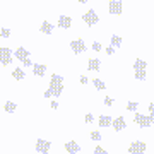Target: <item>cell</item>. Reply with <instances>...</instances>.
I'll return each mask as SVG.
<instances>
[{"mask_svg": "<svg viewBox=\"0 0 154 154\" xmlns=\"http://www.w3.org/2000/svg\"><path fill=\"white\" fill-rule=\"evenodd\" d=\"M58 26H60V28H63V29H69L72 26V17L60 16V17H58Z\"/></svg>", "mask_w": 154, "mask_h": 154, "instance_id": "obj_12", "label": "cell"}, {"mask_svg": "<svg viewBox=\"0 0 154 154\" xmlns=\"http://www.w3.org/2000/svg\"><path fill=\"white\" fill-rule=\"evenodd\" d=\"M65 149L69 154H77L79 151H81V147H79V144L74 142V140H69V142L65 144Z\"/></svg>", "mask_w": 154, "mask_h": 154, "instance_id": "obj_13", "label": "cell"}, {"mask_svg": "<svg viewBox=\"0 0 154 154\" xmlns=\"http://www.w3.org/2000/svg\"><path fill=\"white\" fill-rule=\"evenodd\" d=\"M149 111H151V113H154V103H151V105H149Z\"/></svg>", "mask_w": 154, "mask_h": 154, "instance_id": "obj_34", "label": "cell"}, {"mask_svg": "<svg viewBox=\"0 0 154 154\" xmlns=\"http://www.w3.org/2000/svg\"><path fill=\"white\" fill-rule=\"evenodd\" d=\"M101 60H99V58H91V60L88 62V69L89 70H99V69H101Z\"/></svg>", "mask_w": 154, "mask_h": 154, "instance_id": "obj_16", "label": "cell"}, {"mask_svg": "<svg viewBox=\"0 0 154 154\" xmlns=\"http://www.w3.org/2000/svg\"><path fill=\"white\" fill-rule=\"evenodd\" d=\"M14 55H16L17 60L24 62V60H28V58H29V51L24 48V46H21V48H17V50H16V53H14Z\"/></svg>", "mask_w": 154, "mask_h": 154, "instance_id": "obj_10", "label": "cell"}, {"mask_svg": "<svg viewBox=\"0 0 154 154\" xmlns=\"http://www.w3.org/2000/svg\"><path fill=\"white\" fill-rule=\"evenodd\" d=\"M106 53H108V55H113V53H115V48H113V46H106Z\"/></svg>", "mask_w": 154, "mask_h": 154, "instance_id": "obj_31", "label": "cell"}, {"mask_svg": "<svg viewBox=\"0 0 154 154\" xmlns=\"http://www.w3.org/2000/svg\"><path fill=\"white\" fill-rule=\"evenodd\" d=\"M39 29H41L43 34H53V26H51L48 21H43V24L39 26Z\"/></svg>", "mask_w": 154, "mask_h": 154, "instance_id": "obj_15", "label": "cell"}, {"mask_svg": "<svg viewBox=\"0 0 154 154\" xmlns=\"http://www.w3.org/2000/svg\"><path fill=\"white\" fill-rule=\"evenodd\" d=\"M84 120H86V123H93V122H94V116H93V113H88V115L84 116Z\"/></svg>", "mask_w": 154, "mask_h": 154, "instance_id": "obj_27", "label": "cell"}, {"mask_svg": "<svg viewBox=\"0 0 154 154\" xmlns=\"http://www.w3.org/2000/svg\"><path fill=\"white\" fill-rule=\"evenodd\" d=\"M88 82H89V79H88V77H84V75L81 77V84H88Z\"/></svg>", "mask_w": 154, "mask_h": 154, "instance_id": "obj_32", "label": "cell"}, {"mask_svg": "<svg viewBox=\"0 0 154 154\" xmlns=\"http://www.w3.org/2000/svg\"><path fill=\"white\" fill-rule=\"evenodd\" d=\"M4 108H5V111H7V113H14V111H16V108H17V105L14 103V101H7Z\"/></svg>", "mask_w": 154, "mask_h": 154, "instance_id": "obj_20", "label": "cell"}, {"mask_svg": "<svg viewBox=\"0 0 154 154\" xmlns=\"http://www.w3.org/2000/svg\"><path fill=\"white\" fill-rule=\"evenodd\" d=\"M51 108H53V110H55V108H58V103H57V101H51Z\"/></svg>", "mask_w": 154, "mask_h": 154, "instance_id": "obj_33", "label": "cell"}, {"mask_svg": "<svg viewBox=\"0 0 154 154\" xmlns=\"http://www.w3.org/2000/svg\"><path fill=\"white\" fill-rule=\"evenodd\" d=\"M12 77H14L16 81H24V79H26V72L22 70L21 67H16V69L12 70Z\"/></svg>", "mask_w": 154, "mask_h": 154, "instance_id": "obj_14", "label": "cell"}, {"mask_svg": "<svg viewBox=\"0 0 154 154\" xmlns=\"http://www.w3.org/2000/svg\"><path fill=\"white\" fill-rule=\"evenodd\" d=\"M93 82H94V88H96V89H99V91H103V89H106V84L103 82L101 79H94Z\"/></svg>", "mask_w": 154, "mask_h": 154, "instance_id": "obj_21", "label": "cell"}, {"mask_svg": "<svg viewBox=\"0 0 154 154\" xmlns=\"http://www.w3.org/2000/svg\"><path fill=\"white\" fill-rule=\"evenodd\" d=\"M149 120H151V123L154 125V113H151V115H149Z\"/></svg>", "mask_w": 154, "mask_h": 154, "instance_id": "obj_35", "label": "cell"}, {"mask_svg": "<svg viewBox=\"0 0 154 154\" xmlns=\"http://www.w3.org/2000/svg\"><path fill=\"white\" fill-rule=\"evenodd\" d=\"M33 74L36 77H43L45 74H46V65H43V63H34L33 65Z\"/></svg>", "mask_w": 154, "mask_h": 154, "instance_id": "obj_11", "label": "cell"}, {"mask_svg": "<svg viewBox=\"0 0 154 154\" xmlns=\"http://www.w3.org/2000/svg\"><path fill=\"white\" fill-rule=\"evenodd\" d=\"M113 103H115V101H113L111 98H105V105H106V106H111Z\"/></svg>", "mask_w": 154, "mask_h": 154, "instance_id": "obj_30", "label": "cell"}, {"mask_svg": "<svg viewBox=\"0 0 154 154\" xmlns=\"http://www.w3.org/2000/svg\"><path fill=\"white\" fill-rule=\"evenodd\" d=\"M50 147H51V142H48V140H43V139H38V140H36V151H38V152L48 154Z\"/></svg>", "mask_w": 154, "mask_h": 154, "instance_id": "obj_5", "label": "cell"}, {"mask_svg": "<svg viewBox=\"0 0 154 154\" xmlns=\"http://www.w3.org/2000/svg\"><path fill=\"white\" fill-rule=\"evenodd\" d=\"M12 62V50H9V48H0V63L2 65H9Z\"/></svg>", "mask_w": 154, "mask_h": 154, "instance_id": "obj_4", "label": "cell"}, {"mask_svg": "<svg viewBox=\"0 0 154 154\" xmlns=\"http://www.w3.org/2000/svg\"><path fill=\"white\" fill-rule=\"evenodd\" d=\"M135 122H137V125L140 127V128H147V127L152 125V123H151V120H149V116L140 115V113H135Z\"/></svg>", "mask_w": 154, "mask_h": 154, "instance_id": "obj_8", "label": "cell"}, {"mask_svg": "<svg viewBox=\"0 0 154 154\" xmlns=\"http://www.w3.org/2000/svg\"><path fill=\"white\" fill-rule=\"evenodd\" d=\"M79 2H81V4H88V0H79Z\"/></svg>", "mask_w": 154, "mask_h": 154, "instance_id": "obj_36", "label": "cell"}, {"mask_svg": "<svg viewBox=\"0 0 154 154\" xmlns=\"http://www.w3.org/2000/svg\"><path fill=\"white\" fill-rule=\"evenodd\" d=\"M91 139H93V140H101V134L94 130V132H91Z\"/></svg>", "mask_w": 154, "mask_h": 154, "instance_id": "obj_26", "label": "cell"}, {"mask_svg": "<svg viewBox=\"0 0 154 154\" xmlns=\"http://www.w3.org/2000/svg\"><path fill=\"white\" fill-rule=\"evenodd\" d=\"M146 77H147V72L146 70H135V79L137 81H144Z\"/></svg>", "mask_w": 154, "mask_h": 154, "instance_id": "obj_23", "label": "cell"}, {"mask_svg": "<svg viewBox=\"0 0 154 154\" xmlns=\"http://www.w3.org/2000/svg\"><path fill=\"white\" fill-rule=\"evenodd\" d=\"M70 48L74 53H84L86 51V43L82 39H74V41H70Z\"/></svg>", "mask_w": 154, "mask_h": 154, "instance_id": "obj_6", "label": "cell"}, {"mask_svg": "<svg viewBox=\"0 0 154 154\" xmlns=\"http://www.w3.org/2000/svg\"><path fill=\"white\" fill-rule=\"evenodd\" d=\"M146 149H147V146L144 142H140V140H134L132 144H130V147H128V152L130 154H144L146 152Z\"/></svg>", "mask_w": 154, "mask_h": 154, "instance_id": "obj_2", "label": "cell"}, {"mask_svg": "<svg viewBox=\"0 0 154 154\" xmlns=\"http://www.w3.org/2000/svg\"><path fill=\"white\" fill-rule=\"evenodd\" d=\"M108 9H110V14H113V16H120L122 14V2L120 0H110Z\"/></svg>", "mask_w": 154, "mask_h": 154, "instance_id": "obj_7", "label": "cell"}, {"mask_svg": "<svg viewBox=\"0 0 154 154\" xmlns=\"http://www.w3.org/2000/svg\"><path fill=\"white\" fill-rule=\"evenodd\" d=\"M62 91H63V77L58 75V74H53L51 79H50V88L45 91V98H51V96H60Z\"/></svg>", "mask_w": 154, "mask_h": 154, "instance_id": "obj_1", "label": "cell"}, {"mask_svg": "<svg viewBox=\"0 0 154 154\" xmlns=\"http://www.w3.org/2000/svg\"><path fill=\"white\" fill-rule=\"evenodd\" d=\"M98 123H99V127H108V125H111V123H113V120H111L110 115H108V116H106V115H101V116H99V122H98Z\"/></svg>", "mask_w": 154, "mask_h": 154, "instance_id": "obj_17", "label": "cell"}, {"mask_svg": "<svg viewBox=\"0 0 154 154\" xmlns=\"http://www.w3.org/2000/svg\"><path fill=\"white\" fill-rule=\"evenodd\" d=\"M111 125H113V128H115L116 132H122V130L127 127V122H125V118H123V116H118V118H115V120H113V123H111Z\"/></svg>", "mask_w": 154, "mask_h": 154, "instance_id": "obj_9", "label": "cell"}, {"mask_svg": "<svg viewBox=\"0 0 154 154\" xmlns=\"http://www.w3.org/2000/svg\"><path fill=\"white\" fill-rule=\"evenodd\" d=\"M137 108H139L137 101H128V103H127V110L128 111H137Z\"/></svg>", "mask_w": 154, "mask_h": 154, "instance_id": "obj_22", "label": "cell"}, {"mask_svg": "<svg viewBox=\"0 0 154 154\" xmlns=\"http://www.w3.org/2000/svg\"><path fill=\"white\" fill-rule=\"evenodd\" d=\"M82 21L88 24V26H94V24H98L99 22V17H98V14L91 9V11H88L86 14L82 16Z\"/></svg>", "mask_w": 154, "mask_h": 154, "instance_id": "obj_3", "label": "cell"}, {"mask_svg": "<svg viewBox=\"0 0 154 154\" xmlns=\"http://www.w3.org/2000/svg\"><path fill=\"white\" fill-rule=\"evenodd\" d=\"M93 154H106V149H105V147H101V146H98V147H94Z\"/></svg>", "mask_w": 154, "mask_h": 154, "instance_id": "obj_25", "label": "cell"}, {"mask_svg": "<svg viewBox=\"0 0 154 154\" xmlns=\"http://www.w3.org/2000/svg\"><path fill=\"white\" fill-rule=\"evenodd\" d=\"M110 46H113V48H120V46H122V38H120V36L113 34V36H111V45H110Z\"/></svg>", "mask_w": 154, "mask_h": 154, "instance_id": "obj_19", "label": "cell"}, {"mask_svg": "<svg viewBox=\"0 0 154 154\" xmlns=\"http://www.w3.org/2000/svg\"><path fill=\"white\" fill-rule=\"evenodd\" d=\"M93 50H94V51H99V50H101V43L94 41V43H93Z\"/></svg>", "mask_w": 154, "mask_h": 154, "instance_id": "obj_28", "label": "cell"}, {"mask_svg": "<svg viewBox=\"0 0 154 154\" xmlns=\"http://www.w3.org/2000/svg\"><path fill=\"white\" fill-rule=\"evenodd\" d=\"M11 34H12V31L9 28H2L0 29V36H2V38H11Z\"/></svg>", "mask_w": 154, "mask_h": 154, "instance_id": "obj_24", "label": "cell"}, {"mask_svg": "<svg viewBox=\"0 0 154 154\" xmlns=\"http://www.w3.org/2000/svg\"><path fill=\"white\" fill-rule=\"evenodd\" d=\"M22 63H24V67H33V65H34L33 62H31V58H28V60H24Z\"/></svg>", "mask_w": 154, "mask_h": 154, "instance_id": "obj_29", "label": "cell"}, {"mask_svg": "<svg viewBox=\"0 0 154 154\" xmlns=\"http://www.w3.org/2000/svg\"><path fill=\"white\" fill-rule=\"evenodd\" d=\"M146 67H147V63L144 60H140V58H137V60L134 62V69L135 70H146Z\"/></svg>", "mask_w": 154, "mask_h": 154, "instance_id": "obj_18", "label": "cell"}]
</instances>
